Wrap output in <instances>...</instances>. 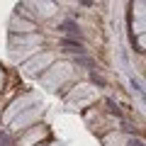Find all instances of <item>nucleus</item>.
I'll list each match as a JSON object with an SVG mask.
<instances>
[{"label":"nucleus","mask_w":146,"mask_h":146,"mask_svg":"<svg viewBox=\"0 0 146 146\" xmlns=\"http://www.w3.org/2000/svg\"><path fill=\"white\" fill-rule=\"evenodd\" d=\"M56 56H58V54L54 51V49H42V51L34 54L29 61L22 63V73L29 76V78H39V76H44V73L56 63Z\"/></svg>","instance_id":"4"},{"label":"nucleus","mask_w":146,"mask_h":146,"mask_svg":"<svg viewBox=\"0 0 146 146\" xmlns=\"http://www.w3.org/2000/svg\"><path fill=\"white\" fill-rule=\"evenodd\" d=\"M63 98L71 107H83V105H90L95 100V90L90 83H76L71 93H63Z\"/></svg>","instance_id":"6"},{"label":"nucleus","mask_w":146,"mask_h":146,"mask_svg":"<svg viewBox=\"0 0 146 146\" xmlns=\"http://www.w3.org/2000/svg\"><path fill=\"white\" fill-rule=\"evenodd\" d=\"M32 7H34V20H49V17L56 15V3H46V0H42V3H29Z\"/></svg>","instance_id":"10"},{"label":"nucleus","mask_w":146,"mask_h":146,"mask_svg":"<svg viewBox=\"0 0 146 146\" xmlns=\"http://www.w3.org/2000/svg\"><path fill=\"white\" fill-rule=\"evenodd\" d=\"M7 29H10V34H34V32H39V25L12 12L10 22H7Z\"/></svg>","instance_id":"8"},{"label":"nucleus","mask_w":146,"mask_h":146,"mask_svg":"<svg viewBox=\"0 0 146 146\" xmlns=\"http://www.w3.org/2000/svg\"><path fill=\"white\" fill-rule=\"evenodd\" d=\"M49 146H63V144H61V141H58V144H49Z\"/></svg>","instance_id":"17"},{"label":"nucleus","mask_w":146,"mask_h":146,"mask_svg":"<svg viewBox=\"0 0 146 146\" xmlns=\"http://www.w3.org/2000/svg\"><path fill=\"white\" fill-rule=\"evenodd\" d=\"M5 90V68L0 66V93Z\"/></svg>","instance_id":"16"},{"label":"nucleus","mask_w":146,"mask_h":146,"mask_svg":"<svg viewBox=\"0 0 146 146\" xmlns=\"http://www.w3.org/2000/svg\"><path fill=\"white\" fill-rule=\"evenodd\" d=\"M42 117H44V105H36V107L27 110L22 115H17L15 119L10 122V134H22V131L32 129V127L42 124Z\"/></svg>","instance_id":"5"},{"label":"nucleus","mask_w":146,"mask_h":146,"mask_svg":"<svg viewBox=\"0 0 146 146\" xmlns=\"http://www.w3.org/2000/svg\"><path fill=\"white\" fill-rule=\"evenodd\" d=\"M49 136H51V131H49L46 124H36V127H32V129L22 131L15 139V146H39V141L49 139Z\"/></svg>","instance_id":"7"},{"label":"nucleus","mask_w":146,"mask_h":146,"mask_svg":"<svg viewBox=\"0 0 146 146\" xmlns=\"http://www.w3.org/2000/svg\"><path fill=\"white\" fill-rule=\"evenodd\" d=\"M73 80H76V68L71 61H56L44 76H39L42 88L49 93H56L58 88H68Z\"/></svg>","instance_id":"2"},{"label":"nucleus","mask_w":146,"mask_h":146,"mask_svg":"<svg viewBox=\"0 0 146 146\" xmlns=\"http://www.w3.org/2000/svg\"><path fill=\"white\" fill-rule=\"evenodd\" d=\"M144 44H146V32L134 36V46H136V51H139V54H144Z\"/></svg>","instance_id":"15"},{"label":"nucleus","mask_w":146,"mask_h":146,"mask_svg":"<svg viewBox=\"0 0 146 146\" xmlns=\"http://www.w3.org/2000/svg\"><path fill=\"white\" fill-rule=\"evenodd\" d=\"M42 44H44V34H42V32H34V34H10V36H7L10 58L15 63L29 61L34 54L42 51Z\"/></svg>","instance_id":"1"},{"label":"nucleus","mask_w":146,"mask_h":146,"mask_svg":"<svg viewBox=\"0 0 146 146\" xmlns=\"http://www.w3.org/2000/svg\"><path fill=\"white\" fill-rule=\"evenodd\" d=\"M100 139H102V146H127L129 136L122 134V131H107V134H102Z\"/></svg>","instance_id":"11"},{"label":"nucleus","mask_w":146,"mask_h":146,"mask_svg":"<svg viewBox=\"0 0 146 146\" xmlns=\"http://www.w3.org/2000/svg\"><path fill=\"white\" fill-rule=\"evenodd\" d=\"M58 46H61V51H66V54H73V56H83L85 54V46L80 42H73V39H58Z\"/></svg>","instance_id":"12"},{"label":"nucleus","mask_w":146,"mask_h":146,"mask_svg":"<svg viewBox=\"0 0 146 146\" xmlns=\"http://www.w3.org/2000/svg\"><path fill=\"white\" fill-rule=\"evenodd\" d=\"M90 85H98V88H107V80H105L102 76H100V73L93 68V71H90Z\"/></svg>","instance_id":"14"},{"label":"nucleus","mask_w":146,"mask_h":146,"mask_svg":"<svg viewBox=\"0 0 146 146\" xmlns=\"http://www.w3.org/2000/svg\"><path fill=\"white\" fill-rule=\"evenodd\" d=\"M36 105H42L39 95H36V93H32V90H25V93H20L17 98H12V100H10L7 110H3V115H0V119L5 122V124H10V122L15 119L17 115H22V112H27V110L36 107Z\"/></svg>","instance_id":"3"},{"label":"nucleus","mask_w":146,"mask_h":146,"mask_svg":"<svg viewBox=\"0 0 146 146\" xmlns=\"http://www.w3.org/2000/svg\"><path fill=\"white\" fill-rule=\"evenodd\" d=\"M95 61L88 56V54H83V56H76V63H73V68H85V71H93Z\"/></svg>","instance_id":"13"},{"label":"nucleus","mask_w":146,"mask_h":146,"mask_svg":"<svg viewBox=\"0 0 146 146\" xmlns=\"http://www.w3.org/2000/svg\"><path fill=\"white\" fill-rule=\"evenodd\" d=\"M58 32H61L63 39H73V42H80L83 44V32H80V25L73 17H63L58 22Z\"/></svg>","instance_id":"9"}]
</instances>
